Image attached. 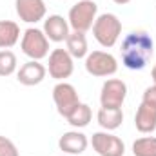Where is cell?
<instances>
[{
    "instance_id": "obj_17",
    "label": "cell",
    "mask_w": 156,
    "mask_h": 156,
    "mask_svg": "<svg viewBox=\"0 0 156 156\" xmlns=\"http://www.w3.org/2000/svg\"><path fill=\"white\" fill-rule=\"evenodd\" d=\"M98 123L102 125V129L105 131H115L122 125L123 122V113L122 109H107V107H100L98 111Z\"/></svg>"
},
{
    "instance_id": "obj_19",
    "label": "cell",
    "mask_w": 156,
    "mask_h": 156,
    "mask_svg": "<svg viewBox=\"0 0 156 156\" xmlns=\"http://www.w3.org/2000/svg\"><path fill=\"white\" fill-rule=\"evenodd\" d=\"M134 156H156V136H144L133 144Z\"/></svg>"
},
{
    "instance_id": "obj_8",
    "label": "cell",
    "mask_w": 156,
    "mask_h": 156,
    "mask_svg": "<svg viewBox=\"0 0 156 156\" xmlns=\"http://www.w3.org/2000/svg\"><path fill=\"white\" fill-rule=\"evenodd\" d=\"M125 96H127L125 82H122L118 78H109L102 85L100 104H102V107H107V109H122Z\"/></svg>"
},
{
    "instance_id": "obj_11",
    "label": "cell",
    "mask_w": 156,
    "mask_h": 156,
    "mask_svg": "<svg viewBox=\"0 0 156 156\" xmlns=\"http://www.w3.org/2000/svg\"><path fill=\"white\" fill-rule=\"evenodd\" d=\"M45 37L49 38V42H66L69 37V22L62 16V15H49L44 20V29Z\"/></svg>"
},
{
    "instance_id": "obj_5",
    "label": "cell",
    "mask_w": 156,
    "mask_h": 156,
    "mask_svg": "<svg viewBox=\"0 0 156 156\" xmlns=\"http://www.w3.org/2000/svg\"><path fill=\"white\" fill-rule=\"evenodd\" d=\"M85 71L93 76H111L118 71V62L107 51H93L85 56Z\"/></svg>"
},
{
    "instance_id": "obj_12",
    "label": "cell",
    "mask_w": 156,
    "mask_h": 156,
    "mask_svg": "<svg viewBox=\"0 0 156 156\" xmlns=\"http://www.w3.org/2000/svg\"><path fill=\"white\" fill-rule=\"evenodd\" d=\"M45 75H47V67L44 64H40L38 60H29L18 69L16 78L22 85L31 87V85H38L40 82H44Z\"/></svg>"
},
{
    "instance_id": "obj_2",
    "label": "cell",
    "mask_w": 156,
    "mask_h": 156,
    "mask_svg": "<svg viewBox=\"0 0 156 156\" xmlns=\"http://www.w3.org/2000/svg\"><path fill=\"white\" fill-rule=\"evenodd\" d=\"M93 35L102 47H113L122 35V22L115 13H104L96 16L93 24Z\"/></svg>"
},
{
    "instance_id": "obj_20",
    "label": "cell",
    "mask_w": 156,
    "mask_h": 156,
    "mask_svg": "<svg viewBox=\"0 0 156 156\" xmlns=\"http://www.w3.org/2000/svg\"><path fill=\"white\" fill-rule=\"evenodd\" d=\"M16 55L9 49L0 51V76H11L16 71Z\"/></svg>"
},
{
    "instance_id": "obj_25",
    "label": "cell",
    "mask_w": 156,
    "mask_h": 156,
    "mask_svg": "<svg viewBox=\"0 0 156 156\" xmlns=\"http://www.w3.org/2000/svg\"><path fill=\"white\" fill-rule=\"evenodd\" d=\"M62 156H71V154H62Z\"/></svg>"
},
{
    "instance_id": "obj_21",
    "label": "cell",
    "mask_w": 156,
    "mask_h": 156,
    "mask_svg": "<svg viewBox=\"0 0 156 156\" xmlns=\"http://www.w3.org/2000/svg\"><path fill=\"white\" fill-rule=\"evenodd\" d=\"M0 156H20L16 145L5 136H0Z\"/></svg>"
},
{
    "instance_id": "obj_3",
    "label": "cell",
    "mask_w": 156,
    "mask_h": 156,
    "mask_svg": "<svg viewBox=\"0 0 156 156\" xmlns=\"http://www.w3.org/2000/svg\"><path fill=\"white\" fill-rule=\"evenodd\" d=\"M96 13H98V5L93 0H80L76 2L71 9H69V27L73 31H80V33H87L94 20H96Z\"/></svg>"
},
{
    "instance_id": "obj_7",
    "label": "cell",
    "mask_w": 156,
    "mask_h": 156,
    "mask_svg": "<svg viewBox=\"0 0 156 156\" xmlns=\"http://www.w3.org/2000/svg\"><path fill=\"white\" fill-rule=\"evenodd\" d=\"M47 71L51 78L58 80V82H66V78H69L75 71V64H73V56L67 53V49H53L49 53V62H47Z\"/></svg>"
},
{
    "instance_id": "obj_18",
    "label": "cell",
    "mask_w": 156,
    "mask_h": 156,
    "mask_svg": "<svg viewBox=\"0 0 156 156\" xmlns=\"http://www.w3.org/2000/svg\"><path fill=\"white\" fill-rule=\"evenodd\" d=\"M91 118H93L91 107H89L87 104H82V102H80L76 107H75V111L66 118V120H67L69 125H73L75 129H82V127H87V125H89Z\"/></svg>"
},
{
    "instance_id": "obj_24",
    "label": "cell",
    "mask_w": 156,
    "mask_h": 156,
    "mask_svg": "<svg viewBox=\"0 0 156 156\" xmlns=\"http://www.w3.org/2000/svg\"><path fill=\"white\" fill-rule=\"evenodd\" d=\"M115 4H118V5H125V4H129L131 0H113Z\"/></svg>"
},
{
    "instance_id": "obj_4",
    "label": "cell",
    "mask_w": 156,
    "mask_h": 156,
    "mask_svg": "<svg viewBox=\"0 0 156 156\" xmlns=\"http://www.w3.org/2000/svg\"><path fill=\"white\" fill-rule=\"evenodd\" d=\"M22 53L26 56H29L31 60H42L49 55V38L45 37V33L37 27H29L26 29L22 42H20Z\"/></svg>"
},
{
    "instance_id": "obj_15",
    "label": "cell",
    "mask_w": 156,
    "mask_h": 156,
    "mask_svg": "<svg viewBox=\"0 0 156 156\" xmlns=\"http://www.w3.org/2000/svg\"><path fill=\"white\" fill-rule=\"evenodd\" d=\"M20 38V27L13 20H0V49L13 47Z\"/></svg>"
},
{
    "instance_id": "obj_23",
    "label": "cell",
    "mask_w": 156,
    "mask_h": 156,
    "mask_svg": "<svg viewBox=\"0 0 156 156\" xmlns=\"http://www.w3.org/2000/svg\"><path fill=\"white\" fill-rule=\"evenodd\" d=\"M151 76H153V82H154V85H156V64L153 66V71H151Z\"/></svg>"
},
{
    "instance_id": "obj_14",
    "label": "cell",
    "mask_w": 156,
    "mask_h": 156,
    "mask_svg": "<svg viewBox=\"0 0 156 156\" xmlns=\"http://www.w3.org/2000/svg\"><path fill=\"white\" fill-rule=\"evenodd\" d=\"M134 125L142 134H149L156 129V107H151L147 104H140L136 116H134Z\"/></svg>"
},
{
    "instance_id": "obj_1",
    "label": "cell",
    "mask_w": 156,
    "mask_h": 156,
    "mask_svg": "<svg viewBox=\"0 0 156 156\" xmlns=\"http://www.w3.org/2000/svg\"><path fill=\"white\" fill-rule=\"evenodd\" d=\"M122 64L131 71H142L147 67L154 55V42L147 31H133L122 40L120 47Z\"/></svg>"
},
{
    "instance_id": "obj_10",
    "label": "cell",
    "mask_w": 156,
    "mask_h": 156,
    "mask_svg": "<svg viewBox=\"0 0 156 156\" xmlns=\"http://www.w3.org/2000/svg\"><path fill=\"white\" fill-rule=\"evenodd\" d=\"M15 9H16L18 18L27 24H37L40 20H44L47 13L44 0H16Z\"/></svg>"
},
{
    "instance_id": "obj_22",
    "label": "cell",
    "mask_w": 156,
    "mask_h": 156,
    "mask_svg": "<svg viewBox=\"0 0 156 156\" xmlns=\"http://www.w3.org/2000/svg\"><path fill=\"white\" fill-rule=\"evenodd\" d=\"M144 104L151 105V107H156V85H151L144 91V98H142Z\"/></svg>"
},
{
    "instance_id": "obj_9",
    "label": "cell",
    "mask_w": 156,
    "mask_h": 156,
    "mask_svg": "<svg viewBox=\"0 0 156 156\" xmlns=\"http://www.w3.org/2000/svg\"><path fill=\"white\" fill-rule=\"evenodd\" d=\"M91 145L100 156H123L125 153V144L122 142V138L107 131L94 133L91 138Z\"/></svg>"
},
{
    "instance_id": "obj_13",
    "label": "cell",
    "mask_w": 156,
    "mask_h": 156,
    "mask_svg": "<svg viewBox=\"0 0 156 156\" xmlns=\"http://www.w3.org/2000/svg\"><path fill=\"white\" fill-rule=\"evenodd\" d=\"M89 145V140L83 133L80 131H69V133H64L58 140V147L60 151H64V154H71L76 156L82 154Z\"/></svg>"
},
{
    "instance_id": "obj_16",
    "label": "cell",
    "mask_w": 156,
    "mask_h": 156,
    "mask_svg": "<svg viewBox=\"0 0 156 156\" xmlns=\"http://www.w3.org/2000/svg\"><path fill=\"white\" fill-rule=\"evenodd\" d=\"M66 47H67V53L73 56V58H85L89 53H87V38H85V33H80V31H71L69 37L66 40Z\"/></svg>"
},
{
    "instance_id": "obj_6",
    "label": "cell",
    "mask_w": 156,
    "mask_h": 156,
    "mask_svg": "<svg viewBox=\"0 0 156 156\" xmlns=\"http://www.w3.org/2000/svg\"><path fill=\"white\" fill-rule=\"evenodd\" d=\"M53 100H55V105H56L58 115L64 116V118L69 116L75 111V107L80 104L75 85H71L67 82H58L53 87Z\"/></svg>"
}]
</instances>
